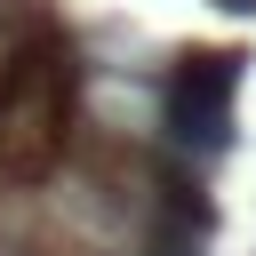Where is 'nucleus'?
I'll return each mask as SVG.
<instances>
[{"label": "nucleus", "instance_id": "1", "mask_svg": "<svg viewBox=\"0 0 256 256\" xmlns=\"http://www.w3.org/2000/svg\"><path fill=\"white\" fill-rule=\"evenodd\" d=\"M248 48H176L160 64V144L216 160L232 144V96L248 80Z\"/></svg>", "mask_w": 256, "mask_h": 256}, {"label": "nucleus", "instance_id": "2", "mask_svg": "<svg viewBox=\"0 0 256 256\" xmlns=\"http://www.w3.org/2000/svg\"><path fill=\"white\" fill-rule=\"evenodd\" d=\"M216 8H224V16H256V0H216Z\"/></svg>", "mask_w": 256, "mask_h": 256}]
</instances>
